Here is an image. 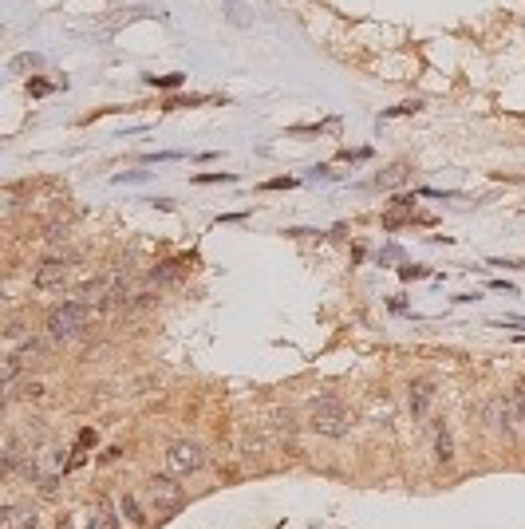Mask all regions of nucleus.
I'll list each match as a JSON object with an SVG mask.
<instances>
[{"mask_svg":"<svg viewBox=\"0 0 525 529\" xmlns=\"http://www.w3.org/2000/svg\"><path fill=\"white\" fill-rule=\"evenodd\" d=\"M308 427L316 434H324V439H344V434L352 431V415H348V407L336 395H320L308 407Z\"/></svg>","mask_w":525,"mask_h":529,"instance_id":"1","label":"nucleus"},{"mask_svg":"<svg viewBox=\"0 0 525 529\" xmlns=\"http://www.w3.org/2000/svg\"><path fill=\"white\" fill-rule=\"evenodd\" d=\"M87 320H91V304H83V300H67V304L51 308L48 336L51 340H72V336H79L87 328Z\"/></svg>","mask_w":525,"mask_h":529,"instance_id":"2","label":"nucleus"},{"mask_svg":"<svg viewBox=\"0 0 525 529\" xmlns=\"http://www.w3.org/2000/svg\"><path fill=\"white\" fill-rule=\"evenodd\" d=\"M143 498L150 502V510L166 514V510H182L186 490L170 478V474H154V478H147V486H143Z\"/></svg>","mask_w":525,"mask_h":529,"instance_id":"3","label":"nucleus"},{"mask_svg":"<svg viewBox=\"0 0 525 529\" xmlns=\"http://www.w3.org/2000/svg\"><path fill=\"white\" fill-rule=\"evenodd\" d=\"M206 466V450H202V446L197 443H170L166 446V470H170V474H197V470Z\"/></svg>","mask_w":525,"mask_h":529,"instance_id":"4","label":"nucleus"},{"mask_svg":"<svg viewBox=\"0 0 525 529\" xmlns=\"http://www.w3.org/2000/svg\"><path fill=\"white\" fill-rule=\"evenodd\" d=\"M72 265H75V257H51V261H44L40 272H36V284H40V288L63 284V281H67V272H72Z\"/></svg>","mask_w":525,"mask_h":529,"instance_id":"5","label":"nucleus"},{"mask_svg":"<svg viewBox=\"0 0 525 529\" xmlns=\"http://www.w3.org/2000/svg\"><path fill=\"white\" fill-rule=\"evenodd\" d=\"M36 526H40L36 505H8L4 510V529H36Z\"/></svg>","mask_w":525,"mask_h":529,"instance_id":"6","label":"nucleus"},{"mask_svg":"<svg viewBox=\"0 0 525 529\" xmlns=\"http://www.w3.org/2000/svg\"><path fill=\"white\" fill-rule=\"evenodd\" d=\"M510 415H517V411H513V399L510 403H506V399H494V403L486 407V423H490V431H506L510 434Z\"/></svg>","mask_w":525,"mask_h":529,"instance_id":"7","label":"nucleus"},{"mask_svg":"<svg viewBox=\"0 0 525 529\" xmlns=\"http://www.w3.org/2000/svg\"><path fill=\"white\" fill-rule=\"evenodd\" d=\"M435 455H439V462H451L454 458V439H451V427L446 423L435 427Z\"/></svg>","mask_w":525,"mask_h":529,"instance_id":"8","label":"nucleus"},{"mask_svg":"<svg viewBox=\"0 0 525 529\" xmlns=\"http://www.w3.org/2000/svg\"><path fill=\"white\" fill-rule=\"evenodd\" d=\"M430 399H435V387H430V383H415V387H411V411H415V415H427Z\"/></svg>","mask_w":525,"mask_h":529,"instance_id":"9","label":"nucleus"},{"mask_svg":"<svg viewBox=\"0 0 525 529\" xmlns=\"http://www.w3.org/2000/svg\"><path fill=\"white\" fill-rule=\"evenodd\" d=\"M122 517L131 521V526H147V514H143V505H138V498H122Z\"/></svg>","mask_w":525,"mask_h":529,"instance_id":"10","label":"nucleus"},{"mask_svg":"<svg viewBox=\"0 0 525 529\" xmlns=\"http://www.w3.org/2000/svg\"><path fill=\"white\" fill-rule=\"evenodd\" d=\"M36 67H44V56H36V51H28V56H16L13 63H8V72H36Z\"/></svg>","mask_w":525,"mask_h":529,"instance_id":"11","label":"nucleus"},{"mask_svg":"<svg viewBox=\"0 0 525 529\" xmlns=\"http://www.w3.org/2000/svg\"><path fill=\"white\" fill-rule=\"evenodd\" d=\"M16 359H20V364H36L40 356H44V344H40V340H28L24 348H20V352H13Z\"/></svg>","mask_w":525,"mask_h":529,"instance_id":"12","label":"nucleus"},{"mask_svg":"<svg viewBox=\"0 0 525 529\" xmlns=\"http://www.w3.org/2000/svg\"><path fill=\"white\" fill-rule=\"evenodd\" d=\"M403 178H407V166H391L387 174H379V178H375V186H383V190H387V186H399Z\"/></svg>","mask_w":525,"mask_h":529,"instance_id":"13","label":"nucleus"},{"mask_svg":"<svg viewBox=\"0 0 525 529\" xmlns=\"http://www.w3.org/2000/svg\"><path fill=\"white\" fill-rule=\"evenodd\" d=\"M91 529H119V517L111 514V510H103L99 517H91Z\"/></svg>","mask_w":525,"mask_h":529,"instance_id":"14","label":"nucleus"},{"mask_svg":"<svg viewBox=\"0 0 525 529\" xmlns=\"http://www.w3.org/2000/svg\"><path fill=\"white\" fill-rule=\"evenodd\" d=\"M182 79H186L182 72H174V75H150V83H154V87H182Z\"/></svg>","mask_w":525,"mask_h":529,"instance_id":"15","label":"nucleus"},{"mask_svg":"<svg viewBox=\"0 0 525 529\" xmlns=\"http://www.w3.org/2000/svg\"><path fill=\"white\" fill-rule=\"evenodd\" d=\"M513 411H517V418L525 423V383L517 387V391H513Z\"/></svg>","mask_w":525,"mask_h":529,"instance_id":"16","label":"nucleus"},{"mask_svg":"<svg viewBox=\"0 0 525 529\" xmlns=\"http://www.w3.org/2000/svg\"><path fill=\"white\" fill-rule=\"evenodd\" d=\"M150 174L147 170H135V174H119V178H115V182H147Z\"/></svg>","mask_w":525,"mask_h":529,"instance_id":"17","label":"nucleus"},{"mask_svg":"<svg viewBox=\"0 0 525 529\" xmlns=\"http://www.w3.org/2000/svg\"><path fill=\"white\" fill-rule=\"evenodd\" d=\"M197 182H233V174H197Z\"/></svg>","mask_w":525,"mask_h":529,"instance_id":"18","label":"nucleus"},{"mask_svg":"<svg viewBox=\"0 0 525 529\" xmlns=\"http://www.w3.org/2000/svg\"><path fill=\"white\" fill-rule=\"evenodd\" d=\"M51 87L44 83V79H36V83H28V95H48Z\"/></svg>","mask_w":525,"mask_h":529,"instance_id":"19","label":"nucleus"},{"mask_svg":"<svg viewBox=\"0 0 525 529\" xmlns=\"http://www.w3.org/2000/svg\"><path fill=\"white\" fill-rule=\"evenodd\" d=\"M269 190H281V186H293V178H273V182H265Z\"/></svg>","mask_w":525,"mask_h":529,"instance_id":"20","label":"nucleus"}]
</instances>
